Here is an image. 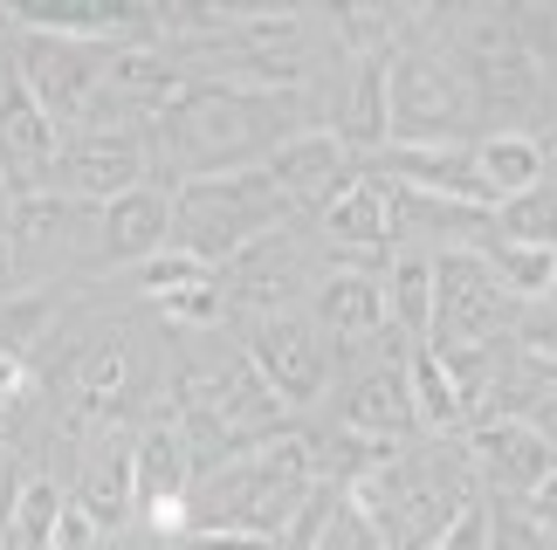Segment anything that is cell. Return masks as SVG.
<instances>
[{"label":"cell","instance_id":"35","mask_svg":"<svg viewBox=\"0 0 557 550\" xmlns=\"http://www.w3.org/2000/svg\"><path fill=\"white\" fill-rule=\"evenodd\" d=\"M35 392V372H28V358H0V427L21 413V399Z\"/></svg>","mask_w":557,"mask_h":550},{"label":"cell","instance_id":"5","mask_svg":"<svg viewBox=\"0 0 557 550\" xmlns=\"http://www.w3.org/2000/svg\"><path fill=\"white\" fill-rule=\"evenodd\" d=\"M503 330H517V296H509L475 248L434 255V351H488Z\"/></svg>","mask_w":557,"mask_h":550},{"label":"cell","instance_id":"29","mask_svg":"<svg viewBox=\"0 0 557 550\" xmlns=\"http://www.w3.org/2000/svg\"><path fill=\"white\" fill-rule=\"evenodd\" d=\"M55 324V303L41 289H14L0 296V358H28L41 345V330Z\"/></svg>","mask_w":557,"mask_h":550},{"label":"cell","instance_id":"12","mask_svg":"<svg viewBox=\"0 0 557 550\" xmlns=\"http://www.w3.org/2000/svg\"><path fill=\"white\" fill-rule=\"evenodd\" d=\"M173 241V193L165 186H132V193L103 200L90 221V262H152L159 248Z\"/></svg>","mask_w":557,"mask_h":550},{"label":"cell","instance_id":"9","mask_svg":"<svg viewBox=\"0 0 557 550\" xmlns=\"http://www.w3.org/2000/svg\"><path fill=\"white\" fill-rule=\"evenodd\" d=\"M193 448L173 420H152L138 440H132V496L152 530L165 537H186L193 530Z\"/></svg>","mask_w":557,"mask_h":550},{"label":"cell","instance_id":"27","mask_svg":"<svg viewBox=\"0 0 557 550\" xmlns=\"http://www.w3.org/2000/svg\"><path fill=\"white\" fill-rule=\"evenodd\" d=\"M496 235L503 241H530V248H557V186H530V193L496 207Z\"/></svg>","mask_w":557,"mask_h":550},{"label":"cell","instance_id":"8","mask_svg":"<svg viewBox=\"0 0 557 550\" xmlns=\"http://www.w3.org/2000/svg\"><path fill=\"white\" fill-rule=\"evenodd\" d=\"M366 173L393 179L399 193H420L434 207H461V214H496L488 186L475 173V145H385L372 152Z\"/></svg>","mask_w":557,"mask_h":550},{"label":"cell","instance_id":"16","mask_svg":"<svg viewBox=\"0 0 557 550\" xmlns=\"http://www.w3.org/2000/svg\"><path fill=\"white\" fill-rule=\"evenodd\" d=\"M399 207H406L399 186L358 165V173L324 200V235L337 248H385V241L399 235Z\"/></svg>","mask_w":557,"mask_h":550},{"label":"cell","instance_id":"4","mask_svg":"<svg viewBox=\"0 0 557 550\" xmlns=\"http://www.w3.org/2000/svg\"><path fill=\"white\" fill-rule=\"evenodd\" d=\"M468 83L426 49L385 55V145H461L468 132Z\"/></svg>","mask_w":557,"mask_h":550},{"label":"cell","instance_id":"33","mask_svg":"<svg viewBox=\"0 0 557 550\" xmlns=\"http://www.w3.org/2000/svg\"><path fill=\"white\" fill-rule=\"evenodd\" d=\"M488 550H557V543H550V537H544L523 510L496 502V510H488Z\"/></svg>","mask_w":557,"mask_h":550},{"label":"cell","instance_id":"31","mask_svg":"<svg viewBox=\"0 0 557 550\" xmlns=\"http://www.w3.org/2000/svg\"><path fill=\"white\" fill-rule=\"evenodd\" d=\"M426 550H488V502H482V496H468L461 510L447 516L434 537H426Z\"/></svg>","mask_w":557,"mask_h":550},{"label":"cell","instance_id":"15","mask_svg":"<svg viewBox=\"0 0 557 550\" xmlns=\"http://www.w3.org/2000/svg\"><path fill=\"white\" fill-rule=\"evenodd\" d=\"M337 420H345L351 440H372V448H406V434H420L399 365H366L358 372L351 386L337 392Z\"/></svg>","mask_w":557,"mask_h":550},{"label":"cell","instance_id":"20","mask_svg":"<svg viewBox=\"0 0 557 550\" xmlns=\"http://www.w3.org/2000/svg\"><path fill=\"white\" fill-rule=\"evenodd\" d=\"M70 502L97 523V530H117V523L138 510V496H132V440H117V448L83 461V482L70 489Z\"/></svg>","mask_w":557,"mask_h":550},{"label":"cell","instance_id":"38","mask_svg":"<svg viewBox=\"0 0 557 550\" xmlns=\"http://www.w3.org/2000/svg\"><path fill=\"white\" fill-rule=\"evenodd\" d=\"M180 550H283V543H269V537H242V530H186Z\"/></svg>","mask_w":557,"mask_h":550},{"label":"cell","instance_id":"18","mask_svg":"<svg viewBox=\"0 0 557 550\" xmlns=\"http://www.w3.org/2000/svg\"><path fill=\"white\" fill-rule=\"evenodd\" d=\"M317 316H324V330H337L345 345H372L385 330V289L379 275L366 268H337L324 289H317Z\"/></svg>","mask_w":557,"mask_h":550},{"label":"cell","instance_id":"11","mask_svg":"<svg viewBox=\"0 0 557 550\" xmlns=\"http://www.w3.org/2000/svg\"><path fill=\"white\" fill-rule=\"evenodd\" d=\"M351 173H358V159L345 152V138H337L331 124H304L296 138H283V145L262 159V179L289 200V214H304V207H324Z\"/></svg>","mask_w":557,"mask_h":550},{"label":"cell","instance_id":"40","mask_svg":"<svg viewBox=\"0 0 557 550\" xmlns=\"http://www.w3.org/2000/svg\"><path fill=\"white\" fill-rule=\"evenodd\" d=\"M0 221H8V186H0Z\"/></svg>","mask_w":557,"mask_h":550},{"label":"cell","instance_id":"10","mask_svg":"<svg viewBox=\"0 0 557 550\" xmlns=\"http://www.w3.org/2000/svg\"><path fill=\"white\" fill-rule=\"evenodd\" d=\"M248 365L269 378V392L283 399V407H310L317 392H324V345H317V330L304 316H255L248 324Z\"/></svg>","mask_w":557,"mask_h":550},{"label":"cell","instance_id":"41","mask_svg":"<svg viewBox=\"0 0 557 550\" xmlns=\"http://www.w3.org/2000/svg\"><path fill=\"white\" fill-rule=\"evenodd\" d=\"M550 296H557V289H550Z\"/></svg>","mask_w":557,"mask_h":550},{"label":"cell","instance_id":"14","mask_svg":"<svg viewBox=\"0 0 557 550\" xmlns=\"http://www.w3.org/2000/svg\"><path fill=\"white\" fill-rule=\"evenodd\" d=\"M207 407H213V420H221V434L234 448H269L289 420V407L269 392V378L248 358H227L221 372H207Z\"/></svg>","mask_w":557,"mask_h":550},{"label":"cell","instance_id":"7","mask_svg":"<svg viewBox=\"0 0 557 550\" xmlns=\"http://www.w3.org/2000/svg\"><path fill=\"white\" fill-rule=\"evenodd\" d=\"M145 165H152V145H145L138 132H76V138H62V152H55L41 193H55V200H70V207L76 200L83 207H103V200L145 186Z\"/></svg>","mask_w":557,"mask_h":550},{"label":"cell","instance_id":"3","mask_svg":"<svg viewBox=\"0 0 557 550\" xmlns=\"http://www.w3.org/2000/svg\"><path fill=\"white\" fill-rule=\"evenodd\" d=\"M289 200L262 179V165H242V173H213V179H186L173 193V248L200 255L221 275L248 241L289 227Z\"/></svg>","mask_w":557,"mask_h":550},{"label":"cell","instance_id":"26","mask_svg":"<svg viewBox=\"0 0 557 550\" xmlns=\"http://www.w3.org/2000/svg\"><path fill=\"white\" fill-rule=\"evenodd\" d=\"M337 138H345V152H385V62H358L351 70V97H345V117L331 124Z\"/></svg>","mask_w":557,"mask_h":550},{"label":"cell","instance_id":"39","mask_svg":"<svg viewBox=\"0 0 557 550\" xmlns=\"http://www.w3.org/2000/svg\"><path fill=\"white\" fill-rule=\"evenodd\" d=\"M21 482H28V475H21V461L8 454V440H0V516H8V510H14V496H21Z\"/></svg>","mask_w":557,"mask_h":550},{"label":"cell","instance_id":"19","mask_svg":"<svg viewBox=\"0 0 557 550\" xmlns=\"http://www.w3.org/2000/svg\"><path fill=\"white\" fill-rule=\"evenodd\" d=\"M544 165H550V152H544L537 132H488L475 145V173H482V186H488L496 207L530 193V186H544Z\"/></svg>","mask_w":557,"mask_h":550},{"label":"cell","instance_id":"6","mask_svg":"<svg viewBox=\"0 0 557 550\" xmlns=\"http://www.w3.org/2000/svg\"><path fill=\"white\" fill-rule=\"evenodd\" d=\"M8 70L28 83V97L55 124H90L97 97H103V49H83V41H62V35L8 28Z\"/></svg>","mask_w":557,"mask_h":550},{"label":"cell","instance_id":"34","mask_svg":"<svg viewBox=\"0 0 557 550\" xmlns=\"http://www.w3.org/2000/svg\"><path fill=\"white\" fill-rule=\"evenodd\" d=\"M517 345H523V358L557 365V296H544L537 310H517Z\"/></svg>","mask_w":557,"mask_h":550},{"label":"cell","instance_id":"36","mask_svg":"<svg viewBox=\"0 0 557 550\" xmlns=\"http://www.w3.org/2000/svg\"><path fill=\"white\" fill-rule=\"evenodd\" d=\"M517 510H523V516H530V523H537V530L557 543V468L537 482V489H523V496H517Z\"/></svg>","mask_w":557,"mask_h":550},{"label":"cell","instance_id":"1","mask_svg":"<svg viewBox=\"0 0 557 550\" xmlns=\"http://www.w3.org/2000/svg\"><path fill=\"white\" fill-rule=\"evenodd\" d=\"M296 132H304V90H255V83H207V76H193V90L152 117L159 152L186 179L262 165Z\"/></svg>","mask_w":557,"mask_h":550},{"label":"cell","instance_id":"37","mask_svg":"<svg viewBox=\"0 0 557 550\" xmlns=\"http://www.w3.org/2000/svg\"><path fill=\"white\" fill-rule=\"evenodd\" d=\"M97 543H103V530L70 502V510H62V523H55V537H49V550H97Z\"/></svg>","mask_w":557,"mask_h":550},{"label":"cell","instance_id":"24","mask_svg":"<svg viewBox=\"0 0 557 550\" xmlns=\"http://www.w3.org/2000/svg\"><path fill=\"white\" fill-rule=\"evenodd\" d=\"M62 510H70V489L49 482V475H28L21 496H14V510L0 516V550H49Z\"/></svg>","mask_w":557,"mask_h":550},{"label":"cell","instance_id":"13","mask_svg":"<svg viewBox=\"0 0 557 550\" xmlns=\"http://www.w3.org/2000/svg\"><path fill=\"white\" fill-rule=\"evenodd\" d=\"M468 468H482L496 489L509 496H523V489H537V482L557 468V448L537 434V427H523V420H509V413H482L475 420V434H468Z\"/></svg>","mask_w":557,"mask_h":550},{"label":"cell","instance_id":"22","mask_svg":"<svg viewBox=\"0 0 557 550\" xmlns=\"http://www.w3.org/2000/svg\"><path fill=\"white\" fill-rule=\"evenodd\" d=\"M379 289H385V324L406 345H426L434 337V255H399L379 275Z\"/></svg>","mask_w":557,"mask_h":550},{"label":"cell","instance_id":"23","mask_svg":"<svg viewBox=\"0 0 557 550\" xmlns=\"http://www.w3.org/2000/svg\"><path fill=\"white\" fill-rule=\"evenodd\" d=\"M124 392H132V345H124V337H111V345H97V351L76 365L70 399H76L83 420H111V413L124 407Z\"/></svg>","mask_w":557,"mask_h":550},{"label":"cell","instance_id":"17","mask_svg":"<svg viewBox=\"0 0 557 550\" xmlns=\"http://www.w3.org/2000/svg\"><path fill=\"white\" fill-rule=\"evenodd\" d=\"M289 289H296V241H289V227L248 241L242 255L221 268V296H234L248 316H269V303H283Z\"/></svg>","mask_w":557,"mask_h":550},{"label":"cell","instance_id":"25","mask_svg":"<svg viewBox=\"0 0 557 550\" xmlns=\"http://www.w3.org/2000/svg\"><path fill=\"white\" fill-rule=\"evenodd\" d=\"M475 255L488 262V275L517 296V303H544V296L557 289V248H530V241H503L488 235Z\"/></svg>","mask_w":557,"mask_h":550},{"label":"cell","instance_id":"2","mask_svg":"<svg viewBox=\"0 0 557 550\" xmlns=\"http://www.w3.org/2000/svg\"><path fill=\"white\" fill-rule=\"evenodd\" d=\"M345 496L385 537V550H426V537L475 496V475H468V454L455 448H393Z\"/></svg>","mask_w":557,"mask_h":550},{"label":"cell","instance_id":"21","mask_svg":"<svg viewBox=\"0 0 557 550\" xmlns=\"http://www.w3.org/2000/svg\"><path fill=\"white\" fill-rule=\"evenodd\" d=\"M406 399H413V420L420 427H434V434H455L468 407H461V386H455V372H447V358L434 345H406Z\"/></svg>","mask_w":557,"mask_h":550},{"label":"cell","instance_id":"28","mask_svg":"<svg viewBox=\"0 0 557 550\" xmlns=\"http://www.w3.org/2000/svg\"><path fill=\"white\" fill-rule=\"evenodd\" d=\"M132 283H138V296H145V303H173V296H186V289H207V283H213V268H207L200 255H186V248H173V241H165L152 262H138V275H132Z\"/></svg>","mask_w":557,"mask_h":550},{"label":"cell","instance_id":"32","mask_svg":"<svg viewBox=\"0 0 557 550\" xmlns=\"http://www.w3.org/2000/svg\"><path fill=\"white\" fill-rule=\"evenodd\" d=\"M310 550H385V537H379L372 523L351 510V496H345V502L331 510V523L317 530V543H310Z\"/></svg>","mask_w":557,"mask_h":550},{"label":"cell","instance_id":"30","mask_svg":"<svg viewBox=\"0 0 557 550\" xmlns=\"http://www.w3.org/2000/svg\"><path fill=\"white\" fill-rule=\"evenodd\" d=\"M331 28L345 35V49L358 62H385V55H393V14H379V8H337Z\"/></svg>","mask_w":557,"mask_h":550}]
</instances>
